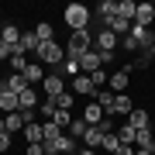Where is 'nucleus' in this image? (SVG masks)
I'll return each instance as SVG.
<instances>
[{"label": "nucleus", "instance_id": "12", "mask_svg": "<svg viewBox=\"0 0 155 155\" xmlns=\"http://www.w3.org/2000/svg\"><path fill=\"white\" fill-rule=\"evenodd\" d=\"M55 72H59L62 79H66V76H69V79H76V76H83V69H79V59H69V55H66V62H62V66H59Z\"/></svg>", "mask_w": 155, "mask_h": 155}, {"label": "nucleus", "instance_id": "40", "mask_svg": "<svg viewBox=\"0 0 155 155\" xmlns=\"http://www.w3.org/2000/svg\"><path fill=\"white\" fill-rule=\"evenodd\" d=\"M121 41H124V48H127V52H141V48H138V41H134L131 35H127V38H121Z\"/></svg>", "mask_w": 155, "mask_h": 155}, {"label": "nucleus", "instance_id": "38", "mask_svg": "<svg viewBox=\"0 0 155 155\" xmlns=\"http://www.w3.org/2000/svg\"><path fill=\"white\" fill-rule=\"evenodd\" d=\"M72 97H76V93H62V97H55V107H59V110H72Z\"/></svg>", "mask_w": 155, "mask_h": 155}, {"label": "nucleus", "instance_id": "48", "mask_svg": "<svg viewBox=\"0 0 155 155\" xmlns=\"http://www.w3.org/2000/svg\"><path fill=\"white\" fill-rule=\"evenodd\" d=\"M0 38H4V24H0Z\"/></svg>", "mask_w": 155, "mask_h": 155}, {"label": "nucleus", "instance_id": "41", "mask_svg": "<svg viewBox=\"0 0 155 155\" xmlns=\"http://www.w3.org/2000/svg\"><path fill=\"white\" fill-rule=\"evenodd\" d=\"M28 155H45V141H38V145H28Z\"/></svg>", "mask_w": 155, "mask_h": 155}, {"label": "nucleus", "instance_id": "25", "mask_svg": "<svg viewBox=\"0 0 155 155\" xmlns=\"http://www.w3.org/2000/svg\"><path fill=\"white\" fill-rule=\"evenodd\" d=\"M100 141H104V131H100V127H86V134H83L86 148H100Z\"/></svg>", "mask_w": 155, "mask_h": 155}, {"label": "nucleus", "instance_id": "42", "mask_svg": "<svg viewBox=\"0 0 155 155\" xmlns=\"http://www.w3.org/2000/svg\"><path fill=\"white\" fill-rule=\"evenodd\" d=\"M7 148H11V134L0 131V152H7Z\"/></svg>", "mask_w": 155, "mask_h": 155}, {"label": "nucleus", "instance_id": "20", "mask_svg": "<svg viewBox=\"0 0 155 155\" xmlns=\"http://www.w3.org/2000/svg\"><path fill=\"white\" fill-rule=\"evenodd\" d=\"M21 76L28 79V86H31V83H41L45 79V69H41V62H28V69H24Z\"/></svg>", "mask_w": 155, "mask_h": 155}, {"label": "nucleus", "instance_id": "47", "mask_svg": "<svg viewBox=\"0 0 155 155\" xmlns=\"http://www.w3.org/2000/svg\"><path fill=\"white\" fill-rule=\"evenodd\" d=\"M148 55H152V59H155V45H152V48H148Z\"/></svg>", "mask_w": 155, "mask_h": 155}, {"label": "nucleus", "instance_id": "5", "mask_svg": "<svg viewBox=\"0 0 155 155\" xmlns=\"http://www.w3.org/2000/svg\"><path fill=\"white\" fill-rule=\"evenodd\" d=\"M62 93H66V79H62L59 72H48V76H45V97L55 100V97H62Z\"/></svg>", "mask_w": 155, "mask_h": 155}, {"label": "nucleus", "instance_id": "35", "mask_svg": "<svg viewBox=\"0 0 155 155\" xmlns=\"http://www.w3.org/2000/svg\"><path fill=\"white\" fill-rule=\"evenodd\" d=\"M100 148H104V152H117V148H121V141H117V134L110 131V134H104V141H100Z\"/></svg>", "mask_w": 155, "mask_h": 155}, {"label": "nucleus", "instance_id": "32", "mask_svg": "<svg viewBox=\"0 0 155 155\" xmlns=\"http://www.w3.org/2000/svg\"><path fill=\"white\" fill-rule=\"evenodd\" d=\"M38 110H41V117H45V121H52V117H55V110H59V107H55V100H48V97H45L41 104H38Z\"/></svg>", "mask_w": 155, "mask_h": 155}, {"label": "nucleus", "instance_id": "44", "mask_svg": "<svg viewBox=\"0 0 155 155\" xmlns=\"http://www.w3.org/2000/svg\"><path fill=\"white\" fill-rule=\"evenodd\" d=\"M114 155H134V145H121V148H117Z\"/></svg>", "mask_w": 155, "mask_h": 155}, {"label": "nucleus", "instance_id": "29", "mask_svg": "<svg viewBox=\"0 0 155 155\" xmlns=\"http://www.w3.org/2000/svg\"><path fill=\"white\" fill-rule=\"evenodd\" d=\"M134 145H138V148H155V134H152V127H141V131H138V141H134Z\"/></svg>", "mask_w": 155, "mask_h": 155}, {"label": "nucleus", "instance_id": "3", "mask_svg": "<svg viewBox=\"0 0 155 155\" xmlns=\"http://www.w3.org/2000/svg\"><path fill=\"white\" fill-rule=\"evenodd\" d=\"M66 24H69L72 31H86V24H90V7L69 4V7H66Z\"/></svg>", "mask_w": 155, "mask_h": 155}, {"label": "nucleus", "instance_id": "11", "mask_svg": "<svg viewBox=\"0 0 155 155\" xmlns=\"http://www.w3.org/2000/svg\"><path fill=\"white\" fill-rule=\"evenodd\" d=\"M131 110H134V107H131V97H127V93H117V97H114V107L107 110V117H117V114H131Z\"/></svg>", "mask_w": 155, "mask_h": 155}, {"label": "nucleus", "instance_id": "39", "mask_svg": "<svg viewBox=\"0 0 155 155\" xmlns=\"http://www.w3.org/2000/svg\"><path fill=\"white\" fill-rule=\"evenodd\" d=\"M14 52H17V48H11V45H7V41H0V62H4V59L11 62V55H14Z\"/></svg>", "mask_w": 155, "mask_h": 155}, {"label": "nucleus", "instance_id": "31", "mask_svg": "<svg viewBox=\"0 0 155 155\" xmlns=\"http://www.w3.org/2000/svg\"><path fill=\"white\" fill-rule=\"evenodd\" d=\"M110 90H114V93L127 90V69H121V72H114V76H110Z\"/></svg>", "mask_w": 155, "mask_h": 155}, {"label": "nucleus", "instance_id": "2", "mask_svg": "<svg viewBox=\"0 0 155 155\" xmlns=\"http://www.w3.org/2000/svg\"><path fill=\"white\" fill-rule=\"evenodd\" d=\"M35 55L41 59V66H55V69H59L62 62H66V48H62L59 41H41Z\"/></svg>", "mask_w": 155, "mask_h": 155}, {"label": "nucleus", "instance_id": "1", "mask_svg": "<svg viewBox=\"0 0 155 155\" xmlns=\"http://www.w3.org/2000/svg\"><path fill=\"white\" fill-rule=\"evenodd\" d=\"M90 48H93V35H90V28L86 31H72L69 35V45H66V55L69 59H83Z\"/></svg>", "mask_w": 155, "mask_h": 155}, {"label": "nucleus", "instance_id": "45", "mask_svg": "<svg viewBox=\"0 0 155 155\" xmlns=\"http://www.w3.org/2000/svg\"><path fill=\"white\" fill-rule=\"evenodd\" d=\"M134 155H152V152L148 148H134Z\"/></svg>", "mask_w": 155, "mask_h": 155}, {"label": "nucleus", "instance_id": "22", "mask_svg": "<svg viewBox=\"0 0 155 155\" xmlns=\"http://www.w3.org/2000/svg\"><path fill=\"white\" fill-rule=\"evenodd\" d=\"M7 90H11V93H17V97H21L24 90H28V79H24L21 72H11V76H7Z\"/></svg>", "mask_w": 155, "mask_h": 155}, {"label": "nucleus", "instance_id": "18", "mask_svg": "<svg viewBox=\"0 0 155 155\" xmlns=\"http://www.w3.org/2000/svg\"><path fill=\"white\" fill-rule=\"evenodd\" d=\"M38 35H35V31H24L21 35V45H17V52H24V55H28V52H38Z\"/></svg>", "mask_w": 155, "mask_h": 155}, {"label": "nucleus", "instance_id": "4", "mask_svg": "<svg viewBox=\"0 0 155 155\" xmlns=\"http://www.w3.org/2000/svg\"><path fill=\"white\" fill-rule=\"evenodd\" d=\"M69 152H76V138H69V134H62V138L45 145V155H69Z\"/></svg>", "mask_w": 155, "mask_h": 155}, {"label": "nucleus", "instance_id": "17", "mask_svg": "<svg viewBox=\"0 0 155 155\" xmlns=\"http://www.w3.org/2000/svg\"><path fill=\"white\" fill-rule=\"evenodd\" d=\"M72 93H86V97H93L97 86H93V79H90V76H76V79H72Z\"/></svg>", "mask_w": 155, "mask_h": 155}, {"label": "nucleus", "instance_id": "15", "mask_svg": "<svg viewBox=\"0 0 155 155\" xmlns=\"http://www.w3.org/2000/svg\"><path fill=\"white\" fill-rule=\"evenodd\" d=\"M114 45H117V35H114V31L104 28V31L97 35V52H114Z\"/></svg>", "mask_w": 155, "mask_h": 155}, {"label": "nucleus", "instance_id": "36", "mask_svg": "<svg viewBox=\"0 0 155 155\" xmlns=\"http://www.w3.org/2000/svg\"><path fill=\"white\" fill-rule=\"evenodd\" d=\"M11 66H14V72H24V69H28V55H24V52H14Z\"/></svg>", "mask_w": 155, "mask_h": 155}, {"label": "nucleus", "instance_id": "10", "mask_svg": "<svg viewBox=\"0 0 155 155\" xmlns=\"http://www.w3.org/2000/svg\"><path fill=\"white\" fill-rule=\"evenodd\" d=\"M104 28H107V31H114V35H117V38H127V35H131V21H124V17H121V14H114V17H110V21H107V24H104Z\"/></svg>", "mask_w": 155, "mask_h": 155}, {"label": "nucleus", "instance_id": "46", "mask_svg": "<svg viewBox=\"0 0 155 155\" xmlns=\"http://www.w3.org/2000/svg\"><path fill=\"white\" fill-rule=\"evenodd\" d=\"M79 155H97V152H93V148H83V152H79Z\"/></svg>", "mask_w": 155, "mask_h": 155}, {"label": "nucleus", "instance_id": "13", "mask_svg": "<svg viewBox=\"0 0 155 155\" xmlns=\"http://www.w3.org/2000/svg\"><path fill=\"white\" fill-rule=\"evenodd\" d=\"M127 124H131V127H134V131H141V127H152V117H148V114H145V110H141V107H134V110H131V114H127Z\"/></svg>", "mask_w": 155, "mask_h": 155}, {"label": "nucleus", "instance_id": "14", "mask_svg": "<svg viewBox=\"0 0 155 155\" xmlns=\"http://www.w3.org/2000/svg\"><path fill=\"white\" fill-rule=\"evenodd\" d=\"M62 134H66V131H62L55 121H41V141H45V145L55 141V138H62Z\"/></svg>", "mask_w": 155, "mask_h": 155}, {"label": "nucleus", "instance_id": "6", "mask_svg": "<svg viewBox=\"0 0 155 155\" xmlns=\"http://www.w3.org/2000/svg\"><path fill=\"white\" fill-rule=\"evenodd\" d=\"M17 107H21L17 93H11L7 83H0V110H4V114H17Z\"/></svg>", "mask_w": 155, "mask_h": 155}, {"label": "nucleus", "instance_id": "43", "mask_svg": "<svg viewBox=\"0 0 155 155\" xmlns=\"http://www.w3.org/2000/svg\"><path fill=\"white\" fill-rule=\"evenodd\" d=\"M97 52V48H93ZM97 55H100V62H104V66H107V62H114V52H97Z\"/></svg>", "mask_w": 155, "mask_h": 155}, {"label": "nucleus", "instance_id": "37", "mask_svg": "<svg viewBox=\"0 0 155 155\" xmlns=\"http://www.w3.org/2000/svg\"><path fill=\"white\" fill-rule=\"evenodd\" d=\"M35 35H38V41H55V38H52V24H38Z\"/></svg>", "mask_w": 155, "mask_h": 155}, {"label": "nucleus", "instance_id": "33", "mask_svg": "<svg viewBox=\"0 0 155 155\" xmlns=\"http://www.w3.org/2000/svg\"><path fill=\"white\" fill-rule=\"evenodd\" d=\"M62 131H69V124H72V110H55V117H52Z\"/></svg>", "mask_w": 155, "mask_h": 155}, {"label": "nucleus", "instance_id": "30", "mask_svg": "<svg viewBox=\"0 0 155 155\" xmlns=\"http://www.w3.org/2000/svg\"><path fill=\"white\" fill-rule=\"evenodd\" d=\"M24 138H28V145H38L41 141V121H35V124L24 127Z\"/></svg>", "mask_w": 155, "mask_h": 155}, {"label": "nucleus", "instance_id": "23", "mask_svg": "<svg viewBox=\"0 0 155 155\" xmlns=\"http://www.w3.org/2000/svg\"><path fill=\"white\" fill-rule=\"evenodd\" d=\"M134 11H138V4H134V0H117V14H121L124 21L134 24Z\"/></svg>", "mask_w": 155, "mask_h": 155}, {"label": "nucleus", "instance_id": "9", "mask_svg": "<svg viewBox=\"0 0 155 155\" xmlns=\"http://www.w3.org/2000/svg\"><path fill=\"white\" fill-rule=\"evenodd\" d=\"M131 38L138 41V48H141V52H148L152 45H155V35H152L148 28H138V24H131Z\"/></svg>", "mask_w": 155, "mask_h": 155}, {"label": "nucleus", "instance_id": "28", "mask_svg": "<svg viewBox=\"0 0 155 155\" xmlns=\"http://www.w3.org/2000/svg\"><path fill=\"white\" fill-rule=\"evenodd\" d=\"M21 35H24V31H17L14 24H7V28H4V38H0V41H7L11 48H17V45H21Z\"/></svg>", "mask_w": 155, "mask_h": 155}, {"label": "nucleus", "instance_id": "34", "mask_svg": "<svg viewBox=\"0 0 155 155\" xmlns=\"http://www.w3.org/2000/svg\"><path fill=\"white\" fill-rule=\"evenodd\" d=\"M86 127H90L86 121H72V124H69V131H66V134H69V138H83V134H86Z\"/></svg>", "mask_w": 155, "mask_h": 155}, {"label": "nucleus", "instance_id": "49", "mask_svg": "<svg viewBox=\"0 0 155 155\" xmlns=\"http://www.w3.org/2000/svg\"><path fill=\"white\" fill-rule=\"evenodd\" d=\"M69 155H79V152H69Z\"/></svg>", "mask_w": 155, "mask_h": 155}, {"label": "nucleus", "instance_id": "7", "mask_svg": "<svg viewBox=\"0 0 155 155\" xmlns=\"http://www.w3.org/2000/svg\"><path fill=\"white\" fill-rule=\"evenodd\" d=\"M79 69H83V76H93V72H100V69H104V62H100V55L90 48L86 55L79 59Z\"/></svg>", "mask_w": 155, "mask_h": 155}, {"label": "nucleus", "instance_id": "27", "mask_svg": "<svg viewBox=\"0 0 155 155\" xmlns=\"http://www.w3.org/2000/svg\"><path fill=\"white\" fill-rule=\"evenodd\" d=\"M114 97H117V93H107V90H97V93H93V104H100V107H104V114H107V110L114 107Z\"/></svg>", "mask_w": 155, "mask_h": 155}, {"label": "nucleus", "instance_id": "26", "mask_svg": "<svg viewBox=\"0 0 155 155\" xmlns=\"http://www.w3.org/2000/svg\"><path fill=\"white\" fill-rule=\"evenodd\" d=\"M97 14L104 17V24L110 21V17L117 14V0H100V7H97Z\"/></svg>", "mask_w": 155, "mask_h": 155}, {"label": "nucleus", "instance_id": "8", "mask_svg": "<svg viewBox=\"0 0 155 155\" xmlns=\"http://www.w3.org/2000/svg\"><path fill=\"white\" fill-rule=\"evenodd\" d=\"M152 21H155V4H138L134 24H138V28H152Z\"/></svg>", "mask_w": 155, "mask_h": 155}, {"label": "nucleus", "instance_id": "19", "mask_svg": "<svg viewBox=\"0 0 155 155\" xmlns=\"http://www.w3.org/2000/svg\"><path fill=\"white\" fill-rule=\"evenodd\" d=\"M114 134H117V141H121V145H134V141H138V131H134V127L127 124V121H124L121 127H117Z\"/></svg>", "mask_w": 155, "mask_h": 155}, {"label": "nucleus", "instance_id": "21", "mask_svg": "<svg viewBox=\"0 0 155 155\" xmlns=\"http://www.w3.org/2000/svg\"><path fill=\"white\" fill-rule=\"evenodd\" d=\"M4 131H7V134H17V131H24V117H21V110L4 117Z\"/></svg>", "mask_w": 155, "mask_h": 155}, {"label": "nucleus", "instance_id": "50", "mask_svg": "<svg viewBox=\"0 0 155 155\" xmlns=\"http://www.w3.org/2000/svg\"><path fill=\"white\" fill-rule=\"evenodd\" d=\"M152 155H155V148H152Z\"/></svg>", "mask_w": 155, "mask_h": 155}, {"label": "nucleus", "instance_id": "24", "mask_svg": "<svg viewBox=\"0 0 155 155\" xmlns=\"http://www.w3.org/2000/svg\"><path fill=\"white\" fill-rule=\"evenodd\" d=\"M17 100H21V107H17V110H35V107H38V93H35L31 86L24 90V93L17 97Z\"/></svg>", "mask_w": 155, "mask_h": 155}, {"label": "nucleus", "instance_id": "16", "mask_svg": "<svg viewBox=\"0 0 155 155\" xmlns=\"http://www.w3.org/2000/svg\"><path fill=\"white\" fill-rule=\"evenodd\" d=\"M104 117H107V114H104V107H100V104H90L86 110H83V121H86L90 127H97L100 121H104Z\"/></svg>", "mask_w": 155, "mask_h": 155}]
</instances>
